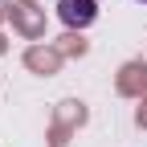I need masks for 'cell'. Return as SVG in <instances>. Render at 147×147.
Returning <instances> with one entry per match:
<instances>
[{
    "label": "cell",
    "instance_id": "1",
    "mask_svg": "<svg viewBox=\"0 0 147 147\" xmlns=\"http://www.w3.org/2000/svg\"><path fill=\"white\" fill-rule=\"evenodd\" d=\"M57 12H61V21L69 29H86V25H94V16H98V0H61Z\"/></svg>",
    "mask_w": 147,
    "mask_h": 147
},
{
    "label": "cell",
    "instance_id": "2",
    "mask_svg": "<svg viewBox=\"0 0 147 147\" xmlns=\"http://www.w3.org/2000/svg\"><path fill=\"white\" fill-rule=\"evenodd\" d=\"M143 4H147V0H143Z\"/></svg>",
    "mask_w": 147,
    "mask_h": 147
}]
</instances>
